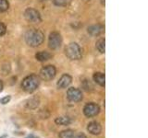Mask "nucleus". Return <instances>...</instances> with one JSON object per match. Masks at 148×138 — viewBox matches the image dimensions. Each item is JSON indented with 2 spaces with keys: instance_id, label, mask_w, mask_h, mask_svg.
Masks as SVG:
<instances>
[{
  "instance_id": "f257e3e1",
  "label": "nucleus",
  "mask_w": 148,
  "mask_h": 138,
  "mask_svg": "<svg viewBox=\"0 0 148 138\" xmlns=\"http://www.w3.org/2000/svg\"><path fill=\"white\" fill-rule=\"evenodd\" d=\"M26 43L31 47H37L40 46L45 41V34L40 30L32 29L29 30L24 36Z\"/></svg>"
},
{
  "instance_id": "f03ea898",
  "label": "nucleus",
  "mask_w": 148,
  "mask_h": 138,
  "mask_svg": "<svg viewBox=\"0 0 148 138\" xmlns=\"http://www.w3.org/2000/svg\"><path fill=\"white\" fill-rule=\"evenodd\" d=\"M40 85V77L32 74V75L27 76L26 77L23 78V80L21 81V87L22 89L28 92V93H32L34 92Z\"/></svg>"
},
{
  "instance_id": "7ed1b4c3",
  "label": "nucleus",
  "mask_w": 148,
  "mask_h": 138,
  "mask_svg": "<svg viewBox=\"0 0 148 138\" xmlns=\"http://www.w3.org/2000/svg\"><path fill=\"white\" fill-rule=\"evenodd\" d=\"M67 57L71 60H79L82 58V49L76 43H71L65 49Z\"/></svg>"
},
{
  "instance_id": "20e7f679",
  "label": "nucleus",
  "mask_w": 148,
  "mask_h": 138,
  "mask_svg": "<svg viewBox=\"0 0 148 138\" xmlns=\"http://www.w3.org/2000/svg\"><path fill=\"white\" fill-rule=\"evenodd\" d=\"M56 74H57V70L54 66H46L41 69L39 77L45 81H50L54 79Z\"/></svg>"
},
{
  "instance_id": "39448f33",
  "label": "nucleus",
  "mask_w": 148,
  "mask_h": 138,
  "mask_svg": "<svg viewBox=\"0 0 148 138\" xmlns=\"http://www.w3.org/2000/svg\"><path fill=\"white\" fill-rule=\"evenodd\" d=\"M24 18L25 20L30 23H40L42 21V18L39 11L36 9L29 7L25 9L24 11Z\"/></svg>"
},
{
  "instance_id": "423d86ee",
  "label": "nucleus",
  "mask_w": 148,
  "mask_h": 138,
  "mask_svg": "<svg viewBox=\"0 0 148 138\" xmlns=\"http://www.w3.org/2000/svg\"><path fill=\"white\" fill-rule=\"evenodd\" d=\"M61 44H62V37L59 32L58 31L51 32L48 38L49 48L52 50H57L61 46Z\"/></svg>"
},
{
  "instance_id": "0eeeda50",
  "label": "nucleus",
  "mask_w": 148,
  "mask_h": 138,
  "mask_svg": "<svg viewBox=\"0 0 148 138\" xmlns=\"http://www.w3.org/2000/svg\"><path fill=\"white\" fill-rule=\"evenodd\" d=\"M100 112V107L98 104H96L95 102H90L87 103L84 108H83V113L87 118H92L96 116L97 114Z\"/></svg>"
},
{
  "instance_id": "6e6552de",
  "label": "nucleus",
  "mask_w": 148,
  "mask_h": 138,
  "mask_svg": "<svg viewBox=\"0 0 148 138\" xmlns=\"http://www.w3.org/2000/svg\"><path fill=\"white\" fill-rule=\"evenodd\" d=\"M67 99L71 101V102H80L82 99V91L76 89V87H69L67 90Z\"/></svg>"
},
{
  "instance_id": "1a4fd4ad",
  "label": "nucleus",
  "mask_w": 148,
  "mask_h": 138,
  "mask_svg": "<svg viewBox=\"0 0 148 138\" xmlns=\"http://www.w3.org/2000/svg\"><path fill=\"white\" fill-rule=\"evenodd\" d=\"M72 82V77L69 75V74H64L61 77L59 78V80L57 83V86L59 89H67V87L71 84Z\"/></svg>"
},
{
  "instance_id": "9d476101",
  "label": "nucleus",
  "mask_w": 148,
  "mask_h": 138,
  "mask_svg": "<svg viewBox=\"0 0 148 138\" xmlns=\"http://www.w3.org/2000/svg\"><path fill=\"white\" fill-rule=\"evenodd\" d=\"M87 131L92 135H98L102 132V126L98 122H91L87 126Z\"/></svg>"
},
{
  "instance_id": "9b49d317",
  "label": "nucleus",
  "mask_w": 148,
  "mask_h": 138,
  "mask_svg": "<svg viewBox=\"0 0 148 138\" xmlns=\"http://www.w3.org/2000/svg\"><path fill=\"white\" fill-rule=\"evenodd\" d=\"M88 33L91 36H99L105 30V27L101 24H95L88 28Z\"/></svg>"
},
{
  "instance_id": "f8f14e48",
  "label": "nucleus",
  "mask_w": 148,
  "mask_h": 138,
  "mask_svg": "<svg viewBox=\"0 0 148 138\" xmlns=\"http://www.w3.org/2000/svg\"><path fill=\"white\" fill-rule=\"evenodd\" d=\"M40 104V99L37 97H32V98L29 99L25 103V106L27 109L30 110H35Z\"/></svg>"
},
{
  "instance_id": "ddd939ff",
  "label": "nucleus",
  "mask_w": 148,
  "mask_h": 138,
  "mask_svg": "<svg viewBox=\"0 0 148 138\" xmlns=\"http://www.w3.org/2000/svg\"><path fill=\"white\" fill-rule=\"evenodd\" d=\"M94 81L98 84L101 87H105L106 85V76H105V74L101 73V72H97L94 74Z\"/></svg>"
},
{
  "instance_id": "4468645a",
  "label": "nucleus",
  "mask_w": 148,
  "mask_h": 138,
  "mask_svg": "<svg viewBox=\"0 0 148 138\" xmlns=\"http://www.w3.org/2000/svg\"><path fill=\"white\" fill-rule=\"evenodd\" d=\"M52 57V54L49 53L48 52L46 51H42V52H39L35 54V58L37 61H40V62H45V61H47V60L51 59Z\"/></svg>"
},
{
  "instance_id": "2eb2a0df",
  "label": "nucleus",
  "mask_w": 148,
  "mask_h": 138,
  "mask_svg": "<svg viewBox=\"0 0 148 138\" xmlns=\"http://www.w3.org/2000/svg\"><path fill=\"white\" fill-rule=\"evenodd\" d=\"M55 122H56V124H58V125L66 126V125H69V124L72 122V120L69 118V117L61 116V117L56 118L55 119Z\"/></svg>"
},
{
  "instance_id": "dca6fc26",
  "label": "nucleus",
  "mask_w": 148,
  "mask_h": 138,
  "mask_svg": "<svg viewBox=\"0 0 148 138\" xmlns=\"http://www.w3.org/2000/svg\"><path fill=\"white\" fill-rule=\"evenodd\" d=\"M96 49L101 53H105L106 51V41L104 38H101L96 41Z\"/></svg>"
},
{
  "instance_id": "f3484780",
  "label": "nucleus",
  "mask_w": 148,
  "mask_h": 138,
  "mask_svg": "<svg viewBox=\"0 0 148 138\" xmlns=\"http://www.w3.org/2000/svg\"><path fill=\"white\" fill-rule=\"evenodd\" d=\"M74 136H75L74 135V132L71 129L64 130L59 133V138H74Z\"/></svg>"
},
{
  "instance_id": "a211bd4d",
  "label": "nucleus",
  "mask_w": 148,
  "mask_h": 138,
  "mask_svg": "<svg viewBox=\"0 0 148 138\" xmlns=\"http://www.w3.org/2000/svg\"><path fill=\"white\" fill-rule=\"evenodd\" d=\"M82 87L85 91H92L94 90V85L90 82V80H87V79L83 80L82 82Z\"/></svg>"
},
{
  "instance_id": "6ab92c4d",
  "label": "nucleus",
  "mask_w": 148,
  "mask_h": 138,
  "mask_svg": "<svg viewBox=\"0 0 148 138\" xmlns=\"http://www.w3.org/2000/svg\"><path fill=\"white\" fill-rule=\"evenodd\" d=\"M53 3L57 7H66L71 3V0H53Z\"/></svg>"
},
{
  "instance_id": "aec40b11",
  "label": "nucleus",
  "mask_w": 148,
  "mask_h": 138,
  "mask_svg": "<svg viewBox=\"0 0 148 138\" xmlns=\"http://www.w3.org/2000/svg\"><path fill=\"white\" fill-rule=\"evenodd\" d=\"M9 7V4L8 0H0V13L7 11Z\"/></svg>"
},
{
  "instance_id": "412c9836",
  "label": "nucleus",
  "mask_w": 148,
  "mask_h": 138,
  "mask_svg": "<svg viewBox=\"0 0 148 138\" xmlns=\"http://www.w3.org/2000/svg\"><path fill=\"white\" fill-rule=\"evenodd\" d=\"M6 32H7L6 26H5V24H3L2 22H0V37L4 36L5 34H6Z\"/></svg>"
},
{
  "instance_id": "4be33fe9",
  "label": "nucleus",
  "mask_w": 148,
  "mask_h": 138,
  "mask_svg": "<svg viewBox=\"0 0 148 138\" xmlns=\"http://www.w3.org/2000/svg\"><path fill=\"white\" fill-rule=\"evenodd\" d=\"M11 99V97L10 96H6V97H4V98L2 99H0V103L5 105V104H8L9 101H10Z\"/></svg>"
},
{
  "instance_id": "5701e85b",
  "label": "nucleus",
  "mask_w": 148,
  "mask_h": 138,
  "mask_svg": "<svg viewBox=\"0 0 148 138\" xmlns=\"http://www.w3.org/2000/svg\"><path fill=\"white\" fill-rule=\"evenodd\" d=\"M74 138H87V136L83 133H78L76 136H74Z\"/></svg>"
},
{
  "instance_id": "b1692460",
  "label": "nucleus",
  "mask_w": 148,
  "mask_h": 138,
  "mask_svg": "<svg viewBox=\"0 0 148 138\" xmlns=\"http://www.w3.org/2000/svg\"><path fill=\"white\" fill-rule=\"evenodd\" d=\"M3 87H4V85H3V82L0 80V92L3 90Z\"/></svg>"
},
{
  "instance_id": "393cba45",
  "label": "nucleus",
  "mask_w": 148,
  "mask_h": 138,
  "mask_svg": "<svg viewBox=\"0 0 148 138\" xmlns=\"http://www.w3.org/2000/svg\"><path fill=\"white\" fill-rule=\"evenodd\" d=\"M26 138H38V137L35 136V135H28Z\"/></svg>"
},
{
  "instance_id": "a878e982",
  "label": "nucleus",
  "mask_w": 148,
  "mask_h": 138,
  "mask_svg": "<svg viewBox=\"0 0 148 138\" xmlns=\"http://www.w3.org/2000/svg\"><path fill=\"white\" fill-rule=\"evenodd\" d=\"M101 3L102 5H105V0H101Z\"/></svg>"
},
{
  "instance_id": "bb28decb",
  "label": "nucleus",
  "mask_w": 148,
  "mask_h": 138,
  "mask_svg": "<svg viewBox=\"0 0 148 138\" xmlns=\"http://www.w3.org/2000/svg\"><path fill=\"white\" fill-rule=\"evenodd\" d=\"M6 137H7V135H3V136H1L0 138H6Z\"/></svg>"
}]
</instances>
